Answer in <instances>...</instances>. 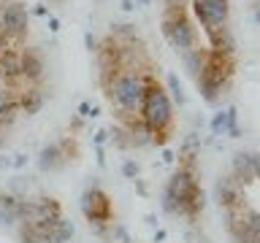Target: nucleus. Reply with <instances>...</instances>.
Instances as JSON below:
<instances>
[{
	"label": "nucleus",
	"mask_w": 260,
	"mask_h": 243,
	"mask_svg": "<svg viewBox=\"0 0 260 243\" xmlns=\"http://www.w3.org/2000/svg\"><path fill=\"white\" fill-rule=\"evenodd\" d=\"M3 143H6V130L0 127V146H3Z\"/></svg>",
	"instance_id": "a211bd4d"
},
{
	"label": "nucleus",
	"mask_w": 260,
	"mask_h": 243,
	"mask_svg": "<svg viewBox=\"0 0 260 243\" xmlns=\"http://www.w3.org/2000/svg\"><path fill=\"white\" fill-rule=\"evenodd\" d=\"M162 35H166V40L174 49H179V52H187V49L198 46V35H195V27L190 24V19H187V11L182 3H168L166 6V14H162Z\"/></svg>",
	"instance_id": "f03ea898"
},
{
	"label": "nucleus",
	"mask_w": 260,
	"mask_h": 243,
	"mask_svg": "<svg viewBox=\"0 0 260 243\" xmlns=\"http://www.w3.org/2000/svg\"><path fill=\"white\" fill-rule=\"evenodd\" d=\"M122 170H125V176H136L138 165H136V162H125V168H122Z\"/></svg>",
	"instance_id": "f8f14e48"
},
{
	"label": "nucleus",
	"mask_w": 260,
	"mask_h": 243,
	"mask_svg": "<svg viewBox=\"0 0 260 243\" xmlns=\"http://www.w3.org/2000/svg\"><path fill=\"white\" fill-rule=\"evenodd\" d=\"M239 186H252L257 181V154L255 151H239L233 157V173Z\"/></svg>",
	"instance_id": "39448f33"
},
{
	"label": "nucleus",
	"mask_w": 260,
	"mask_h": 243,
	"mask_svg": "<svg viewBox=\"0 0 260 243\" xmlns=\"http://www.w3.org/2000/svg\"><path fill=\"white\" fill-rule=\"evenodd\" d=\"M198 154L192 151V141L179 151V168L171 176L166 186V206L168 214H179L187 219H198L203 206H206V194L201 186V170H198Z\"/></svg>",
	"instance_id": "f257e3e1"
},
{
	"label": "nucleus",
	"mask_w": 260,
	"mask_h": 243,
	"mask_svg": "<svg viewBox=\"0 0 260 243\" xmlns=\"http://www.w3.org/2000/svg\"><path fill=\"white\" fill-rule=\"evenodd\" d=\"M214 200H217L219 211H222V208H228V206H236V202L247 200V194H244V186L236 184V178H233V176H222V178H217Z\"/></svg>",
	"instance_id": "423d86ee"
},
{
	"label": "nucleus",
	"mask_w": 260,
	"mask_h": 243,
	"mask_svg": "<svg viewBox=\"0 0 260 243\" xmlns=\"http://www.w3.org/2000/svg\"><path fill=\"white\" fill-rule=\"evenodd\" d=\"M195 84H198V92H201V97H203L206 103H217V100H219V95H222L225 89H228V87L219 84L217 78H211L206 70H201V73H198Z\"/></svg>",
	"instance_id": "6e6552de"
},
{
	"label": "nucleus",
	"mask_w": 260,
	"mask_h": 243,
	"mask_svg": "<svg viewBox=\"0 0 260 243\" xmlns=\"http://www.w3.org/2000/svg\"><path fill=\"white\" fill-rule=\"evenodd\" d=\"M49 30H52V32H57V30H60V19H54V16H49Z\"/></svg>",
	"instance_id": "4468645a"
},
{
	"label": "nucleus",
	"mask_w": 260,
	"mask_h": 243,
	"mask_svg": "<svg viewBox=\"0 0 260 243\" xmlns=\"http://www.w3.org/2000/svg\"><path fill=\"white\" fill-rule=\"evenodd\" d=\"M19 70H22V78L30 81V84H41V78H44V57L36 46H24L19 49Z\"/></svg>",
	"instance_id": "20e7f679"
},
{
	"label": "nucleus",
	"mask_w": 260,
	"mask_h": 243,
	"mask_svg": "<svg viewBox=\"0 0 260 243\" xmlns=\"http://www.w3.org/2000/svg\"><path fill=\"white\" fill-rule=\"evenodd\" d=\"M62 165H65V157H62V151H60V146H57V143L46 146V149L41 151V157H38V168L41 170H57Z\"/></svg>",
	"instance_id": "1a4fd4ad"
},
{
	"label": "nucleus",
	"mask_w": 260,
	"mask_h": 243,
	"mask_svg": "<svg viewBox=\"0 0 260 243\" xmlns=\"http://www.w3.org/2000/svg\"><path fill=\"white\" fill-rule=\"evenodd\" d=\"M79 113H81V116H89V113H92V108H89V103H87V100L79 105Z\"/></svg>",
	"instance_id": "ddd939ff"
},
{
	"label": "nucleus",
	"mask_w": 260,
	"mask_h": 243,
	"mask_svg": "<svg viewBox=\"0 0 260 243\" xmlns=\"http://www.w3.org/2000/svg\"><path fill=\"white\" fill-rule=\"evenodd\" d=\"M44 100L46 97H44L41 84H30L16 95V105H19V113H24V116H36L41 111V105H44Z\"/></svg>",
	"instance_id": "0eeeda50"
},
{
	"label": "nucleus",
	"mask_w": 260,
	"mask_h": 243,
	"mask_svg": "<svg viewBox=\"0 0 260 243\" xmlns=\"http://www.w3.org/2000/svg\"><path fill=\"white\" fill-rule=\"evenodd\" d=\"M52 3H62V0H52Z\"/></svg>",
	"instance_id": "6ab92c4d"
},
{
	"label": "nucleus",
	"mask_w": 260,
	"mask_h": 243,
	"mask_svg": "<svg viewBox=\"0 0 260 243\" xmlns=\"http://www.w3.org/2000/svg\"><path fill=\"white\" fill-rule=\"evenodd\" d=\"M36 14H38V16H49V8H46V6H38Z\"/></svg>",
	"instance_id": "dca6fc26"
},
{
	"label": "nucleus",
	"mask_w": 260,
	"mask_h": 243,
	"mask_svg": "<svg viewBox=\"0 0 260 243\" xmlns=\"http://www.w3.org/2000/svg\"><path fill=\"white\" fill-rule=\"evenodd\" d=\"M122 8H125V11H133L136 3H133V0H122Z\"/></svg>",
	"instance_id": "2eb2a0df"
},
{
	"label": "nucleus",
	"mask_w": 260,
	"mask_h": 243,
	"mask_svg": "<svg viewBox=\"0 0 260 243\" xmlns=\"http://www.w3.org/2000/svg\"><path fill=\"white\" fill-rule=\"evenodd\" d=\"M233 122H236V111L228 108V111L217 113V116L211 119V130H214V133H222L225 127H233Z\"/></svg>",
	"instance_id": "9d476101"
},
{
	"label": "nucleus",
	"mask_w": 260,
	"mask_h": 243,
	"mask_svg": "<svg viewBox=\"0 0 260 243\" xmlns=\"http://www.w3.org/2000/svg\"><path fill=\"white\" fill-rule=\"evenodd\" d=\"M81 211H84L87 222L95 227V232L106 235V230H109L111 222H114V206H111V197L101 189V186H92V189L84 192V197H81Z\"/></svg>",
	"instance_id": "7ed1b4c3"
},
{
	"label": "nucleus",
	"mask_w": 260,
	"mask_h": 243,
	"mask_svg": "<svg viewBox=\"0 0 260 243\" xmlns=\"http://www.w3.org/2000/svg\"><path fill=\"white\" fill-rule=\"evenodd\" d=\"M95 141H98V143H103V141H106V130H101V133L95 135Z\"/></svg>",
	"instance_id": "f3484780"
},
{
	"label": "nucleus",
	"mask_w": 260,
	"mask_h": 243,
	"mask_svg": "<svg viewBox=\"0 0 260 243\" xmlns=\"http://www.w3.org/2000/svg\"><path fill=\"white\" fill-rule=\"evenodd\" d=\"M84 44H87V49H89V52H95V49H98V40H95V35H92V32H87V35H84Z\"/></svg>",
	"instance_id": "9b49d317"
}]
</instances>
